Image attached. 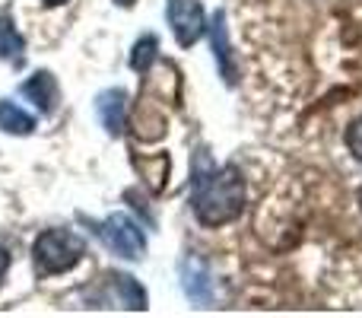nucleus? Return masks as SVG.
Masks as SVG:
<instances>
[{
  "instance_id": "f257e3e1",
  "label": "nucleus",
  "mask_w": 362,
  "mask_h": 318,
  "mask_svg": "<svg viewBox=\"0 0 362 318\" xmlns=\"http://www.w3.org/2000/svg\"><path fill=\"white\" fill-rule=\"evenodd\" d=\"M191 204L194 217L204 226L216 229L232 220L242 217L245 210V178L238 172V166H206V159L200 157L197 172H194V188H191Z\"/></svg>"
},
{
  "instance_id": "f03ea898",
  "label": "nucleus",
  "mask_w": 362,
  "mask_h": 318,
  "mask_svg": "<svg viewBox=\"0 0 362 318\" xmlns=\"http://www.w3.org/2000/svg\"><path fill=\"white\" fill-rule=\"evenodd\" d=\"M32 255H35V271L42 277L61 274V271H70L83 258V239L67 229H48L35 239Z\"/></svg>"
},
{
  "instance_id": "7ed1b4c3",
  "label": "nucleus",
  "mask_w": 362,
  "mask_h": 318,
  "mask_svg": "<svg viewBox=\"0 0 362 318\" xmlns=\"http://www.w3.org/2000/svg\"><path fill=\"white\" fill-rule=\"evenodd\" d=\"M95 236L121 258H140L146 249V239L140 232V226L131 217H124V213H112L108 220L95 223Z\"/></svg>"
},
{
  "instance_id": "20e7f679",
  "label": "nucleus",
  "mask_w": 362,
  "mask_h": 318,
  "mask_svg": "<svg viewBox=\"0 0 362 318\" xmlns=\"http://www.w3.org/2000/svg\"><path fill=\"white\" fill-rule=\"evenodd\" d=\"M169 4V25L175 32L181 48H191L200 35H204V6L200 0H165Z\"/></svg>"
},
{
  "instance_id": "39448f33",
  "label": "nucleus",
  "mask_w": 362,
  "mask_h": 318,
  "mask_svg": "<svg viewBox=\"0 0 362 318\" xmlns=\"http://www.w3.org/2000/svg\"><path fill=\"white\" fill-rule=\"evenodd\" d=\"M210 45H213V57L219 64V76H223L229 86L238 83V61L232 55V45H229V32H226V16L216 13L210 23Z\"/></svg>"
},
{
  "instance_id": "423d86ee",
  "label": "nucleus",
  "mask_w": 362,
  "mask_h": 318,
  "mask_svg": "<svg viewBox=\"0 0 362 318\" xmlns=\"http://www.w3.org/2000/svg\"><path fill=\"white\" fill-rule=\"evenodd\" d=\"M178 271H181V287H185L187 300L197 302V306H206L213 300V280L206 264L200 258H185Z\"/></svg>"
},
{
  "instance_id": "0eeeda50",
  "label": "nucleus",
  "mask_w": 362,
  "mask_h": 318,
  "mask_svg": "<svg viewBox=\"0 0 362 318\" xmlns=\"http://www.w3.org/2000/svg\"><path fill=\"white\" fill-rule=\"evenodd\" d=\"M95 112H99L105 131L112 134V137H118V134L124 131L127 96L121 93V89H105V93H99V99H95Z\"/></svg>"
},
{
  "instance_id": "6e6552de",
  "label": "nucleus",
  "mask_w": 362,
  "mask_h": 318,
  "mask_svg": "<svg viewBox=\"0 0 362 318\" xmlns=\"http://www.w3.org/2000/svg\"><path fill=\"white\" fill-rule=\"evenodd\" d=\"M23 96H29L32 102L38 106V112H51L57 102V83L54 76L48 74V70H42V74H35L29 83H23Z\"/></svg>"
},
{
  "instance_id": "1a4fd4ad",
  "label": "nucleus",
  "mask_w": 362,
  "mask_h": 318,
  "mask_svg": "<svg viewBox=\"0 0 362 318\" xmlns=\"http://www.w3.org/2000/svg\"><path fill=\"white\" fill-rule=\"evenodd\" d=\"M23 35L16 32L10 16H0V57L4 61H13V64H23Z\"/></svg>"
},
{
  "instance_id": "9d476101",
  "label": "nucleus",
  "mask_w": 362,
  "mask_h": 318,
  "mask_svg": "<svg viewBox=\"0 0 362 318\" xmlns=\"http://www.w3.org/2000/svg\"><path fill=\"white\" fill-rule=\"evenodd\" d=\"M0 127H4L6 134H32L35 121L19 106H13V102H0Z\"/></svg>"
},
{
  "instance_id": "9b49d317",
  "label": "nucleus",
  "mask_w": 362,
  "mask_h": 318,
  "mask_svg": "<svg viewBox=\"0 0 362 318\" xmlns=\"http://www.w3.org/2000/svg\"><path fill=\"white\" fill-rule=\"evenodd\" d=\"M156 55H159V42H156V35H144L137 45H134L131 67L137 70V74H146V70H150V64L156 61Z\"/></svg>"
},
{
  "instance_id": "f8f14e48",
  "label": "nucleus",
  "mask_w": 362,
  "mask_h": 318,
  "mask_svg": "<svg viewBox=\"0 0 362 318\" xmlns=\"http://www.w3.org/2000/svg\"><path fill=\"white\" fill-rule=\"evenodd\" d=\"M115 287L121 290V300H124L127 309H146V293L140 290V283L127 274H118L115 277Z\"/></svg>"
},
{
  "instance_id": "ddd939ff",
  "label": "nucleus",
  "mask_w": 362,
  "mask_h": 318,
  "mask_svg": "<svg viewBox=\"0 0 362 318\" xmlns=\"http://www.w3.org/2000/svg\"><path fill=\"white\" fill-rule=\"evenodd\" d=\"M137 169H144L146 172V178H150V185L156 188H163V178L169 175V157H156V159H137Z\"/></svg>"
},
{
  "instance_id": "4468645a",
  "label": "nucleus",
  "mask_w": 362,
  "mask_h": 318,
  "mask_svg": "<svg viewBox=\"0 0 362 318\" xmlns=\"http://www.w3.org/2000/svg\"><path fill=\"white\" fill-rule=\"evenodd\" d=\"M344 140H346V150L353 153V159L362 162V115H359L356 121H350V127H346Z\"/></svg>"
},
{
  "instance_id": "2eb2a0df",
  "label": "nucleus",
  "mask_w": 362,
  "mask_h": 318,
  "mask_svg": "<svg viewBox=\"0 0 362 318\" xmlns=\"http://www.w3.org/2000/svg\"><path fill=\"white\" fill-rule=\"evenodd\" d=\"M6 268H10V255H6V249H0V280H4Z\"/></svg>"
},
{
  "instance_id": "dca6fc26",
  "label": "nucleus",
  "mask_w": 362,
  "mask_h": 318,
  "mask_svg": "<svg viewBox=\"0 0 362 318\" xmlns=\"http://www.w3.org/2000/svg\"><path fill=\"white\" fill-rule=\"evenodd\" d=\"M115 4H121V6H131V4H134V0H115Z\"/></svg>"
},
{
  "instance_id": "f3484780",
  "label": "nucleus",
  "mask_w": 362,
  "mask_h": 318,
  "mask_svg": "<svg viewBox=\"0 0 362 318\" xmlns=\"http://www.w3.org/2000/svg\"><path fill=\"white\" fill-rule=\"evenodd\" d=\"M45 4H51V6H57V4H64V0H45Z\"/></svg>"
},
{
  "instance_id": "a211bd4d",
  "label": "nucleus",
  "mask_w": 362,
  "mask_h": 318,
  "mask_svg": "<svg viewBox=\"0 0 362 318\" xmlns=\"http://www.w3.org/2000/svg\"><path fill=\"white\" fill-rule=\"evenodd\" d=\"M359 204H362V188H359Z\"/></svg>"
}]
</instances>
